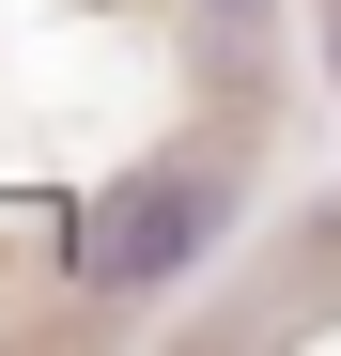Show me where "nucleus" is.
I'll list each match as a JSON object with an SVG mask.
<instances>
[{"mask_svg": "<svg viewBox=\"0 0 341 356\" xmlns=\"http://www.w3.org/2000/svg\"><path fill=\"white\" fill-rule=\"evenodd\" d=\"M217 217H233V186H217L202 155H170V170H125L93 217H78V294H170L202 248H217Z\"/></svg>", "mask_w": 341, "mask_h": 356, "instance_id": "f257e3e1", "label": "nucleus"}, {"mask_svg": "<svg viewBox=\"0 0 341 356\" xmlns=\"http://www.w3.org/2000/svg\"><path fill=\"white\" fill-rule=\"evenodd\" d=\"M202 16H264V0H202Z\"/></svg>", "mask_w": 341, "mask_h": 356, "instance_id": "f03ea898", "label": "nucleus"}]
</instances>
